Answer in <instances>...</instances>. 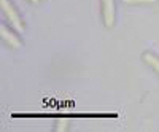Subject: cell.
<instances>
[{
	"label": "cell",
	"mask_w": 159,
	"mask_h": 132,
	"mask_svg": "<svg viewBox=\"0 0 159 132\" xmlns=\"http://www.w3.org/2000/svg\"><path fill=\"white\" fill-rule=\"evenodd\" d=\"M0 7H2V13H3V16L7 18L10 27L13 30H16L18 34H22L25 30V25H24V21H22L21 15L18 13L16 7L13 5L10 0H0Z\"/></svg>",
	"instance_id": "obj_1"
},
{
	"label": "cell",
	"mask_w": 159,
	"mask_h": 132,
	"mask_svg": "<svg viewBox=\"0 0 159 132\" xmlns=\"http://www.w3.org/2000/svg\"><path fill=\"white\" fill-rule=\"evenodd\" d=\"M102 3V21L105 27L111 29L116 21V2L115 0H100Z\"/></svg>",
	"instance_id": "obj_2"
},
{
	"label": "cell",
	"mask_w": 159,
	"mask_h": 132,
	"mask_svg": "<svg viewBox=\"0 0 159 132\" xmlns=\"http://www.w3.org/2000/svg\"><path fill=\"white\" fill-rule=\"evenodd\" d=\"M0 34H2V40H3L10 48L18 49V48L22 46V42H21V38L18 37V32L13 30V29H10L8 25H5V24L0 25Z\"/></svg>",
	"instance_id": "obj_3"
},
{
	"label": "cell",
	"mask_w": 159,
	"mask_h": 132,
	"mask_svg": "<svg viewBox=\"0 0 159 132\" xmlns=\"http://www.w3.org/2000/svg\"><path fill=\"white\" fill-rule=\"evenodd\" d=\"M143 62L150 65V67L159 75V57L156 54H153V52L147 51V52H143Z\"/></svg>",
	"instance_id": "obj_4"
},
{
	"label": "cell",
	"mask_w": 159,
	"mask_h": 132,
	"mask_svg": "<svg viewBox=\"0 0 159 132\" xmlns=\"http://www.w3.org/2000/svg\"><path fill=\"white\" fill-rule=\"evenodd\" d=\"M123 3L129 7H140V5H153L156 3V0H123Z\"/></svg>",
	"instance_id": "obj_5"
},
{
	"label": "cell",
	"mask_w": 159,
	"mask_h": 132,
	"mask_svg": "<svg viewBox=\"0 0 159 132\" xmlns=\"http://www.w3.org/2000/svg\"><path fill=\"white\" fill-rule=\"evenodd\" d=\"M30 2H32V3H38V2H40V0H30Z\"/></svg>",
	"instance_id": "obj_6"
}]
</instances>
